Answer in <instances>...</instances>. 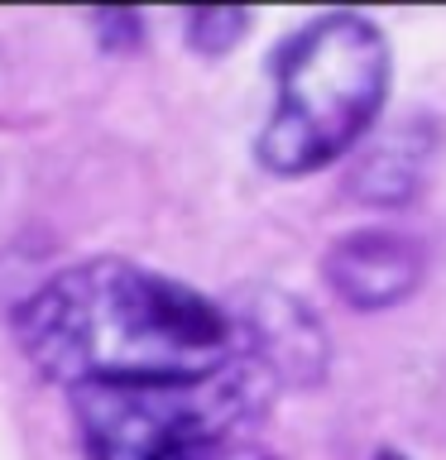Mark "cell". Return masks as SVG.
<instances>
[{
    "instance_id": "ba28073f",
    "label": "cell",
    "mask_w": 446,
    "mask_h": 460,
    "mask_svg": "<svg viewBox=\"0 0 446 460\" xmlns=\"http://www.w3.org/2000/svg\"><path fill=\"white\" fill-rule=\"evenodd\" d=\"M101 53H139L144 49V14L139 10H92L86 14Z\"/></svg>"
},
{
    "instance_id": "277c9868",
    "label": "cell",
    "mask_w": 446,
    "mask_h": 460,
    "mask_svg": "<svg viewBox=\"0 0 446 460\" xmlns=\"http://www.w3.org/2000/svg\"><path fill=\"white\" fill-rule=\"evenodd\" d=\"M240 355H250L279 388H322L331 374V336L308 302L288 288L250 283L226 302Z\"/></svg>"
},
{
    "instance_id": "9c48e42d",
    "label": "cell",
    "mask_w": 446,
    "mask_h": 460,
    "mask_svg": "<svg viewBox=\"0 0 446 460\" xmlns=\"http://www.w3.org/2000/svg\"><path fill=\"white\" fill-rule=\"evenodd\" d=\"M216 460H273V456L259 451V446H226V451L216 456Z\"/></svg>"
},
{
    "instance_id": "6da1fadb",
    "label": "cell",
    "mask_w": 446,
    "mask_h": 460,
    "mask_svg": "<svg viewBox=\"0 0 446 460\" xmlns=\"http://www.w3.org/2000/svg\"><path fill=\"white\" fill-rule=\"evenodd\" d=\"M14 345L67 394L86 384H183L240 359L226 302L120 254L58 269L14 307Z\"/></svg>"
},
{
    "instance_id": "52a82bcc",
    "label": "cell",
    "mask_w": 446,
    "mask_h": 460,
    "mask_svg": "<svg viewBox=\"0 0 446 460\" xmlns=\"http://www.w3.org/2000/svg\"><path fill=\"white\" fill-rule=\"evenodd\" d=\"M250 24H254V14L240 5H207V10H187L183 34L197 58H226L245 43Z\"/></svg>"
},
{
    "instance_id": "3957f363",
    "label": "cell",
    "mask_w": 446,
    "mask_h": 460,
    "mask_svg": "<svg viewBox=\"0 0 446 460\" xmlns=\"http://www.w3.org/2000/svg\"><path fill=\"white\" fill-rule=\"evenodd\" d=\"M273 384L250 355L183 384H86L72 417L86 460H164L173 451H226L240 427L269 412Z\"/></svg>"
},
{
    "instance_id": "5b68a950",
    "label": "cell",
    "mask_w": 446,
    "mask_h": 460,
    "mask_svg": "<svg viewBox=\"0 0 446 460\" xmlns=\"http://www.w3.org/2000/svg\"><path fill=\"white\" fill-rule=\"evenodd\" d=\"M427 279V250L408 230L365 226L331 240L322 254L326 293L351 312H388L403 307Z\"/></svg>"
},
{
    "instance_id": "8992f818",
    "label": "cell",
    "mask_w": 446,
    "mask_h": 460,
    "mask_svg": "<svg viewBox=\"0 0 446 460\" xmlns=\"http://www.w3.org/2000/svg\"><path fill=\"white\" fill-rule=\"evenodd\" d=\"M442 149V120L432 111H408L398 125L370 135L345 172V192L365 207H408L423 192Z\"/></svg>"
},
{
    "instance_id": "7a4b0ae2",
    "label": "cell",
    "mask_w": 446,
    "mask_h": 460,
    "mask_svg": "<svg viewBox=\"0 0 446 460\" xmlns=\"http://www.w3.org/2000/svg\"><path fill=\"white\" fill-rule=\"evenodd\" d=\"M269 77L273 111L254 135V158L273 178H308L374 135L394 53L370 14L331 10L269 53Z\"/></svg>"
},
{
    "instance_id": "30bf717a",
    "label": "cell",
    "mask_w": 446,
    "mask_h": 460,
    "mask_svg": "<svg viewBox=\"0 0 446 460\" xmlns=\"http://www.w3.org/2000/svg\"><path fill=\"white\" fill-rule=\"evenodd\" d=\"M370 460H408V456H403V451H398V446H379V451H374Z\"/></svg>"
}]
</instances>
